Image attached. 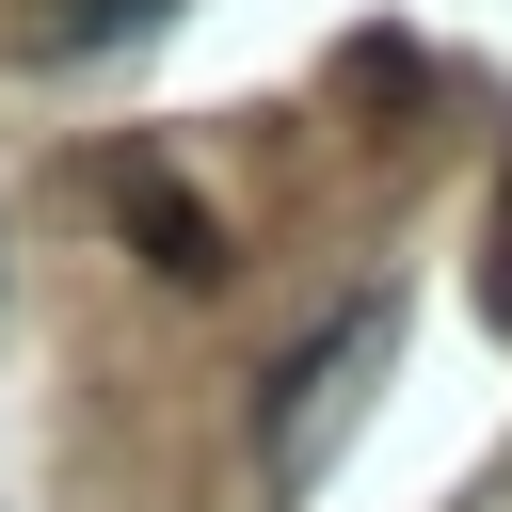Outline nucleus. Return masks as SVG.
<instances>
[{"mask_svg": "<svg viewBox=\"0 0 512 512\" xmlns=\"http://www.w3.org/2000/svg\"><path fill=\"white\" fill-rule=\"evenodd\" d=\"M384 336H400V304H384V288H352V304H336V320H320V336L272 368V400H256V448H272V480H320V448L352 432V384L384 368Z\"/></svg>", "mask_w": 512, "mask_h": 512, "instance_id": "1", "label": "nucleus"}, {"mask_svg": "<svg viewBox=\"0 0 512 512\" xmlns=\"http://www.w3.org/2000/svg\"><path fill=\"white\" fill-rule=\"evenodd\" d=\"M112 224L144 240V272H176V288H224V224H208V192H176L160 160H112Z\"/></svg>", "mask_w": 512, "mask_h": 512, "instance_id": "2", "label": "nucleus"}, {"mask_svg": "<svg viewBox=\"0 0 512 512\" xmlns=\"http://www.w3.org/2000/svg\"><path fill=\"white\" fill-rule=\"evenodd\" d=\"M480 304H496V336H512V176H496V256H480Z\"/></svg>", "mask_w": 512, "mask_h": 512, "instance_id": "3", "label": "nucleus"}]
</instances>
